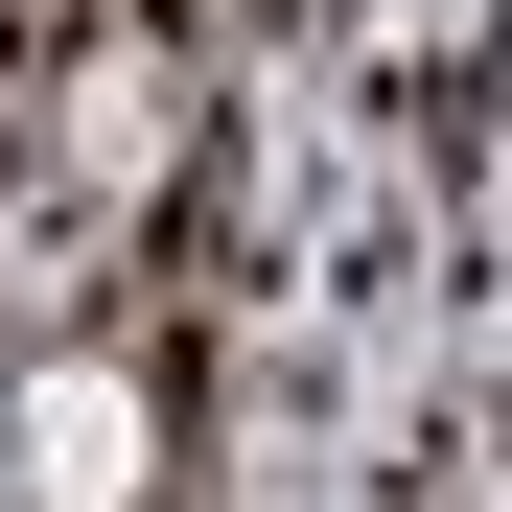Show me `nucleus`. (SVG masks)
<instances>
[{
	"mask_svg": "<svg viewBox=\"0 0 512 512\" xmlns=\"http://www.w3.org/2000/svg\"><path fill=\"white\" fill-rule=\"evenodd\" d=\"M0 512H163V396L117 350H47L0 396Z\"/></svg>",
	"mask_w": 512,
	"mask_h": 512,
	"instance_id": "obj_1",
	"label": "nucleus"
}]
</instances>
